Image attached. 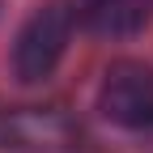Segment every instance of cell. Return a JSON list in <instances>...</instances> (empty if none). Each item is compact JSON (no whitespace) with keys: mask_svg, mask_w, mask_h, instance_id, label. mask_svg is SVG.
<instances>
[{"mask_svg":"<svg viewBox=\"0 0 153 153\" xmlns=\"http://www.w3.org/2000/svg\"><path fill=\"white\" fill-rule=\"evenodd\" d=\"M72 26H76V13L64 4V0L43 4L22 26V34H17V43H13V72L22 76L26 85L51 76V68L60 64V55L68 51Z\"/></svg>","mask_w":153,"mask_h":153,"instance_id":"cell-1","label":"cell"},{"mask_svg":"<svg viewBox=\"0 0 153 153\" xmlns=\"http://www.w3.org/2000/svg\"><path fill=\"white\" fill-rule=\"evenodd\" d=\"M98 111L115 128H153V68L145 60H119L106 68Z\"/></svg>","mask_w":153,"mask_h":153,"instance_id":"cell-2","label":"cell"},{"mask_svg":"<svg viewBox=\"0 0 153 153\" xmlns=\"http://www.w3.org/2000/svg\"><path fill=\"white\" fill-rule=\"evenodd\" d=\"M72 13L98 38H128L153 22V0H72Z\"/></svg>","mask_w":153,"mask_h":153,"instance_id":"cell-3","label":"cell"}]
</instances>
